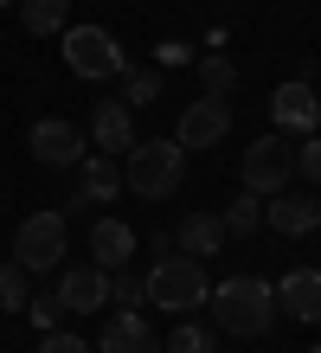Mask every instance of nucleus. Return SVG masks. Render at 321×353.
I'll return each mask as SVG.
<instances>
[{
	"label": "nucleus",
	"instance_id": "1",
	"mask_svg": "<svg viewBox=\"0 0 321 353\" xmlns=\"http://www.w3.org/2000/svg\"><path fill=\"white\" fill-rule=\"evenodd\" d=\"M206 302H212V321L238 341L270 334V321H276V289L264 276H225V283H212Z\"/></svg>",
	"mask_w": 321,
	"mask_h": 353
},
{
	"label": "nucleus",
	"instance_id": "2",
	"mask_svg": "<svg viewBox=\"0 0 321 353\" xmlns=\"http://www.w3.org/2000/svg\"><path fill=\"white\" fill-rule=\"evenodd\" d=\"M180 180H186V148L174 135L167 141H135V148L122 154V186L142 193V199H174Z\"/></svg>",
	"mask_w": 321,
	"mask_h": 353
},
{
	"label": "nucleus",
	"instance_id": "3",
	"mask_svg": "<svg viewBox=\"0 0 321 353\" xmlns=\"http://www.w3.org/2000/svg\"><path fill=\"white\" fill-rule=\"evenodd\" d=\"M212 283H206V263L200 257H161L155 270H148V302L167 308V315H193V308H206Z\"/></svg>",
	"mask_w": 321,
	"mask_h": 353
},
{
	"label": "nucleus",
	"instance_id": "4",
	"mask_svg": "<svg viewBox=\"0 0 321 353\" xmlns=\"http://www.w3.org/2000/svg\"><path fill=\"white\" fill-rule=\"evenodd\" d=\"M64 65H71L84 84H110V77L128 71V58H122L110 26H64Z\"/></svg>",
	"mask_w": 321,
	"mask_h": 353
},
{
	"label": "nucleus",
	"instance_id": "5",
	"mask_svg": "<svg viewBox=\"0 0 321 353\" xmlns=\"http://www.w3.org/2000/svg\"><path fill=\"white\" fill-rule=\"evenodd\" d=\"M289 180H295V141L289 135H257L244 148V193L276 199Z\"/></svg>",
	"mask_w": 321,
	"mask_h": 353
},
{
	"label": "nucleus",
	"instance_id": "6",
	"mask_svg": "<svg viewBox=\"0 0 321 353\" xmlns=\"http://www.w3.org/2000/svg\"><path fill=\"white\" fill-rule=\"evenodd\" d=\"M13 263L26 270H58L64 263V212H32L13 232Z\"/></svg>",
	"mask_w": 321,
	"mask_h": 353
},
{
	"label": "nucleus",
	"instance_id": "7",
	"mask_svg": "<svg viewBox=\"0 0 321 353\" xmlns=\"http://www.w3.org/2000/svg\"><path fill=\"white\" fill-rule=\"evenodd\" d=\"M225 135H231L225 97H200V103H186V110H180V129H174L180 148H219Z\"/></svg>",
	"mask_w": 321,
	"mask_h": 353
},
{
	"label": "nucleus",
	"instance_id": "8",
	"mask_svg": "<svg viewBox=\"0 0 321 353\" xmlns=\"http://www.w3.org/2000/svg\"><path fill=\"white\" fill-rule=\"evenodd\" d=\"M32 154H39V168H52V174H64V168H77L84 161V129L77 122H58V116H46V122H32Z\"/></svg>",
	"mask_w": 321,
	"mask_h": 353
},
{
	"label": "nucleus",
	"instance_id": "9",
	"mask_svg": "<svg viewBox=\"0 0 321 353\" xmlns=\"http://www.w3.org/2000/svg\"><path fill=\"white\" fill-rule=\"evenodd\" d=\"M58 302H64V315L110 308V270H97V263H64V270H58Z\"/></svg>",
	"mask_w": 321,
	"mask_h": 353
},
{
	"label": "nucleus",
	"instance_id": "10",
	"mask_svg": "<svg viewBox=\"0 0 321 353\" xmlns=\"http://www.w3.org/2000/svg\"><path fill=\"white\" fill-rule=\"evenodd\" d=\"M270 116H276V135H315L321 129V103H315V90L302 77H295V84H276Z\"/></svg>",
	"mask_w": 321,
	"mask_h": 353
},
{
	"label": "nucleus",
	"instance_id": "11",
	"mask_svg": "<svg viewBox=\"0 0 321 353\" xmlns=\"http://www.w3.org/2000/svg\"><path fill=\"white\" fill-rule=\"evenodd\" d=\"M97 347H103V353H161V341H155V327L142 321V308H116V315L103 321V334H97Z\"/></svg>",
	"mask_w": 321,
	"mask_h": 353
},
{
	"label": "nucleus",
	"instance_id": "12",
	"mask_svg": "<svg viewBox=\"0 0 321 353\" xmlns=\"http://www.w3.org/2000/svg\"><path fill=\"white\" fill-rule=\"evenodd\" d=\"M90 141L103 154H128L135 148V110H128V103L116 97V103H97L90 110Z\"/></svg>",
	"mask_w": 321,
	"mask_h": 353
},
{
	"label": "nucleus",
	"instance_id": "13",
	"mask_svg": "<svg viewBox=\"0 0 321 353\" xmlns=\"http://www.w3.org/2000/svg\"><path fill=\"white\" fill-rule=\"evenodd\" d=\"M276 308L295 321H321V270H289L276 283Z\"/></svg>",
	"mask_w": 321,
	"mask_h": 353
},
{
	"label": "nucleus",
	"instance_id": "14",
	"mask_svg": "<svg viewBox=\"0 0 321 353\" xmlns=\"http://www.w3.org/2000/svg\"><path fill=\"white\" fill-rule=\"evenodd\" d=\"M128 257H135V232H128L122 219H97L90 225V263L97 270H122Z\"/></svg>",
	"mask_w": 321,
	"mask_h": 353
},
{
	"label": "nucleus",
	"instance_id": "15",
	"mask_svg": "<svg viewBox=\"0 0 321 353\" xmlns=\"http://www.w3.org/2000/svg\"><path fill=\"white\" fill-rule=\"evenodd\" d=\"M225 238H231V232H225V219H219V212H186L174 244H180L186 257H200V263H206V257H219V244H225Z\"/></svg>",
	"mask_w": 321,
	"mask_h": 353
},
{
	"label": "nucleus",
	"instance_id": "16",
	"mask_svg": "<svg viewBox=\"0 0 321 353\" xmlns=\"http://www.w3.org/2000/svg\"><path fill=\"white\" fill-rule=\"evenodd\" d=\"M77 168H84V180H77V199H116L122 193V168H116V154H84L77 161Z\"/></svg>",
	"mask_w": 321,
	"mask_h": 353
},
{
	"label": "nucleus",
	"instance_id": "17",
	"mask_svg": "<svg viewBox=\"0 0 321 353\" xmlns=\"http://www.w3.org/2000/svg\"><path fill=\"white\" fill-rule=\"evenodd\" d=\"M264 225H276L283 238H309L315 225H321V205L315 199H270L264 205Z\"/></svg>",
	"mask_w": 321,
	"mask_h": 353
},
{
	"label": "nucleus",
	"instance_id": "18",
	"mask_svg": "<svg viewBox=\"0 0 321 353\" xmlns=\"http://www.w3.org/2000/svg\"><path fill=\"white\" fill-rule=\"evenodd\" d=\"M64 19H71V0H19V26L32 39L39 32H64Z\"/></svg>",
	"mask_w": 321,
	"mask_h": 353
},
{
	"label": "nucleus",
	"instance_id": "19",
	"mask_svg": "<svg viewBox=\"0 0 321 353\" xmlns=\"http://www.w3.org/2000/svg\"><path fill=\"white\" fill-rule=\"evenodd\" d=\"M26 302H32V270L26 263H0V308H7V315H26Z\"/></svg>",
	"mask_w": 321,
	"mask_h": 353
},
{
	"label": "nucleus",
	"instance_id": "20",
	"mask_svg": "<svg viewBox=\"0 0 321 353\" xmlns=\"http://www.w3.org/2000/svg\"><path fill=\"white\" fill-rule=\"evenodd\" d=\"M219 219H225V232H238V238H251L257 225H264V199H257V193H238V199H231V205H225Z\"/></svg>",
	"mask_w": 321,
	"mask_h": 353
},
{
	"label": "nucleus",
	"instance_id": "21",
	"mask_svg": "<svg viewBox=\"0 0 321 353\" xmlns=\"http://www.w3.org/2000/svg\"><path fill=\"white\" fill-rule=\"evenodd\" d=\"M231 84H238V65H231V58H200V90L206 97H231Z\"/></svg>",
	"mask_w": 321,
	"mask_h": 353
},
{
	"label": "nucleus",
	"instance_id": "22",
	"mask_svg": "<svg viewBox=\"0 0 321 353\" xmlns=\"http://www.w3.org/2000/svg\"><path fill=\"white\" fill-rule=\"evenodd\" d=\"M161 353H212V327H206V321H186V315H180V327L167 334V347H161Z\"/></svg>",
	"mask_w": 321,
	"mask_h": 353
},
{
	"label": "nucleus",
	"instance_id": "23",
	"mask_svg": "<svg viewBox=\"0 0 321 353\" xmlns=\"http://www.w3.org/2000/svg\"><path fill=\"white\" fill-rule=\"evenodd\" d=\"M161 97V65H148V71H122V103L135 110V103H155Z\"/></svg>",
	"mask_w": 321,
	"mask_h": 353
},
{
	"label": "nucleus",
	"instance_id": "24",
	"mask_svg": "<svg viewBox=\"0 0 321 353\" xmlns=\"http://www.w3.org/2000/svg\"><path fill=\"white\" fill-rule=\"evenodd\" d=\"M142 296H148V276H135V270H110V302H122V308H142Z\"/></svg>",
	"mask_w": 321,
	"mask_h": 353
},
{
	"label": "nucleus",
	"instance_id": "25",
	"mask_svg": "<svg viewBox=\"0 0 321 353\" xmlns=\"http://www.w3.org/2000/svg\"><path fill=\"white\" fill-rule=\"evenodd\" d=\"M58 315H64V302H58V289H52V296H32V302H26V321L39 327V334H52V327H58Z\"/></svg>",
	"mask_w": 321,
	"mask_h": 353
},
{
	"label": "nucleus",
	"instance_id": "26",
	"mask_svg": "<svg viewBox=\"0 0 321 353\" xmlns=\"http://www.w3.org/2000/svg\"><path fill=\"white\" fill-rule=\"evenodd\" d=\"M295 174L309 186H321V135H302V148H295Z\"/></svg>",
	"mask_w": 321,
	"mask_h": 353
},
{
	"label": "nucleus",
	"instance_id": "27",
	"mask_svg": "<svg viewBox=\"0 0 321 353\" xmlns=\"http://www.w3.org/2000/svg\"><path fill=\"white\" fill-rule=\"evenodd\" d=\"M39 353H90V341L64 334V327H52V334H39Z\"/></svg>",
	"mask_w": 321,
	"mask_h": 353
},
{
	"label": "nucleus",
	"instance_id": "28",
	"mask_svg": "<svg viewBox=\"0 0 321 353\" xmlns=\"http://www.w3.org/2000/svg\"><path fill=\"white\" fill-rule=\"evenodd\" d=\"M155 58H161V71H167V65H186V58H193V46H180V39H167V46H155Z\"/></svg>",
	"mask_w": 321,
	"mask_h": 353
},
{
	"label": "nucleus",
	"instance_id": "29",
	"mask_svg": "<svg viewBox=\"0 0 321 353\" xmlns=\"http://www.w3.org/2000/svg\"><path fill=\"white\" fill-rule=\"evenodd\" d=\"M0 7H19V0H0Z\"/></svg>",
	"mask_w": 321,
	"mask_h": 353
},
{
	"label": "nucleus",
	"instance_id": "30",
	"mask_svg": "<svg viewBox=\"0 0 321 353\" xmlns=\"http://www.w3.org/2000/svg\"><path fill=\"white\" fill-rule=\"evenodd\" d=\"M309 353H321V347H309Z\"/></svg>",
	"mask_w": 321,
	"mask_h": 353
}]
</instances>
